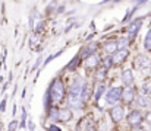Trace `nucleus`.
Instances as JSON below:
<instances>
[{
	"mask_svg": "<svg viewBox=\"0 0 151 131\" xmlns=\"http://www.w3.org/2000/svg\"><path fill=\"white\" fill-rule=\"evenodd\" d=\"M49 93L51 96V101L53 102H59L62 101L63 95H65V86H63V82L59 80V79H54L53 82L50 83V87L47 89Z\"/></svg>",
	"mask_w": 151,
	"mask_h": 131,
	"instance_id": "obj_1",
	"label": "nucleus"
},
{
	"mask_svg": "<svg viewBox=\"0 0 151 131\" xmlns=\"http://www.w3.org/2000/svg\"><path fill=\"white\" fill-rule=\"evenodd\" d=\"M82 86H84V82L82 79L76 77L72 83V86L69 89V102L70 105L73 103H79V99H81V92H82Z\"/></svg>",
	"mask_w": 151,
	"mask_h": 131,
	"instance_id": "obj_2",
	"label": "nucleus"
},
{
	"mask_svg": "<svg viewBox=\"0 0 151 131\" xmlns=\"http://www.w3.org/2000/svg\"><path fill=\"white\" fill-rule=\"evenodd\" d=\"M123 96V90H122V87H111L107 93H106V102L109 103V105H114L116 102H119V99Z\"/></svg>",
	"mask_w": 151,
	"mask_h": 131,
	"instance_id": "obj_3",
	"label": "nucleus"
},
{
	"mask_svg": "<svg viewBox=\"0 0 151 131\" xmlns=\"http://www.w3.org/2000/svg\"><path fill=\"white\" fill-rule=\"evenodd\" d=\"M128 123L131 127H139V124L142 123V115L139 111H132L129 115H128Z\"/></svg>",
	"mask_w": 151,
	"mask_h": 131,
	"instance_id": "obj_4",
	"label": "nucleus"
},
{
	"mask_svg": "<svg viewBox=\"0 0 151 131\" xmlns=\"http://www.w3.org/2000/svg\"><path fill=\"white\" fill-rule=\"evenodd\" d=\"M141 26H142V19H137V21L131 22V25L128 28V38H134L138 34V31L141 29Z\"/></svg>",
	"mask_w": 151,
	"mask_h": 131,
	"instance_id": "obj_5",
	"label": "nucleus"
},
{
	"mask_svg": "<svg viewBox=\"0 0 151 131\" xmlns=\"http://www.w3.org/2000/svg\"><path fill=\"white\" fill-rule=\"evenodd\" d=\"M110 115H111L113 121H116V123L122 121L123 117H125V109H123V106H114V108L111 109Z\"/></svg>",
	"mask_w": 151,
	"mask_h": 131,
	"instance_id": "obj_6",
	"label": "nucleus"
},
{
	"mask_svg": "<svg viewBox=\"0 0 151 131\" xmlns=\"http://www.w3.org/2000/svg\"><path fill=\"white\" fill-rule=\"evenodd\" d=\"M70 118H72V112H70V109H68V108L59 109V114H57V121L68 123Z\"/></svg>",
	"mask_w": 151,
	"mask_h": 131,
	"instance_id": "obj_7",
	"label": "nucleus"
},
{
	"mask_svg": "<svg viewBox=\"0 0 151 131\" xmlns=\"http://www.w3.org/2000/svg\"><path fill=\"white\" fill-rule=\"evenodd\" d=\"M122 82L126 86H131L134 83V74H132V70L131 69H126V70L122 72Z\"/></svg>",
	"mask_w": 151,
	"mask_h": 131,
	"instance_id": "obj_8",
	"label": "nucleus"
},
{
	"mask_svg": "<svg viewBox=\"0 0 151 131\" xmlns=\"http://www.w3.org/2000/svg\"><path fill=\"white\" fill-rule=\"evenodd\" d=\"M128 54H129V51L126 50V48H123V50H119L116 54H114V57H111V60H113V63H122L126 57H128Z\"/></svg>",
	"mask_w": 151,
	"mask_h": 131,
	"instance_id": "obj_9",
	"label": "nucleus"
},
{
	"mask_svg": "<svg viewBox=\"0 0 151 131\" xmlns=\"http://www.w3.org/2000/svg\"><path fill=\"white\" fill-rule=\"evenodd\" d=\"M104 50H106V52H109V54H113V52H116V51L119 50L117 41H107V42L104 44Z\"/></svg>",
	"mask_w": 151,
	"mask_h": 131,
	"instance_id": "obj_10",
	"label": "nucleus"
},
{
	"mask_svg": "<svg viewBox=\"0 0 151 131\" xmlns=\"http://www.w3.org/2000/svg\"><path fill=\"white\" fill-rule=\"evenodd\" d=\"M99 63H100V58H99L96 54L85 60V66H87L88 69H94V67H97V66H99Z\"/></svg>",
	"mask_w": 151,
	"mask_h": 131,
	"instance_id": "obj_11",
	"label": "nucleus"
},
{
	"mask_svg": "<svg viewBox=\"0 0 151 131\" xmlns=\"http://www.w3.org/2000/svg\"><path fill=\"white\" fill-rule=\"evenodd\" d=\"M123 101L126 102V103H131L132 101H134V98H135V92H134V89L132 87H129V89H126V90H123Z\"/></svg>",
	"mask_w": 151,
	"mask_h": 131,
	"instance_id": "obj_12",
	"label": "nucleus"
},
{
	"mask_svg": "<svg viewBox=\"0 0 151 131\" xmlns=\"http://www.w3.org/2000/svg\"><path fill=\"white\" fill-rule=\"evenodd\" d=\"M135 64H137V67H138L139 70H142V69H147V67H148V60H147V57L141 55V57L137 58Z\"/></svg>",
	"mask_w": 151,
	"mask_h": 131,
	"instance_id": "obj_13",
	"label": "nucleus"
},
{
	"mask_svg": "<svg viewBox=\"0 0 151 131\" xmlns=\"http://www.w3.org/2000/svg\"><path fill=\"white\" fill-rule=\"evenodd\" d=\"M137 105H138L139 108H147V106L150 105V101H148V98H147L145 95H139V96L137 98Z\"/></svg>",
	"mask_w": 151,
	"mask_h": 131,
	"instance_id": "obj_14",
	"label": "nucleus"
},
{
	"mask_svg": "<svg viewBox=\"0 0 151 131\" xmlns=\"http://www.w3.org/2000/svg\"><path fill=\"white\" fill-rule=\"evenodd\" d=\"M78 63H79V55L73 57V60H72V61H69V64L66 66V69H68V70H73V69H76Z\"/></svg>",
	"mask_w": 151,
	"mask_h": 131,
	"instance_id": "obj_15",
	"label": "nucleus"
},
{
	"mask_svg": "<svg viewBox=\"0 0 151 131\" xmlns=\"http://www.w3.org/2000/svg\"><path fill=\"white\" fill-rule=\"evenodd\" d=\"M141 90H142V93H141V95H145V96H147L148 93H151V80L145 82V83L142 85V89H141Z\"/></svg>",
	"mask_w": 151,
	"mask_h": 131,
	"instance_id": "obj_16",
	"label": "nucleus"
},
{
	"mask_svg": "<svg viewBox=\"0 0 151 131\" xmlns=\"http://www.w3.org/2000/svg\"><path fill=\"white\" fill-rule=\"evenodd\" d=\"M27 117H28V114H27V109L24 108V109H22V117H21V124H19V128H25Z\"/></svg>",
	"mask_w": 151,
	"mask_h": 131,
	"instance_id": "obj_17",
	"label": "nucleus"
},
{
	"mask_svg": "<svg viewBox=\"0 0 151 131\" xmlns=\"http://www.w3.org/2000/svg\"><path fill=\"white\" fill-rule=\"evenodd\" d=\"M104 85H99V87H97V90H96V93H94V98H96V101H99L100 99V96L103 95V92H104Z\"/></svg>",
	"mask_w": 151,
	"mask_h": 131,
	"instance_id": "obj_18",
	"label": "nucleus"
},
{
	"mask_svg": "<svg viewBox=\"0 0 151 131\" xmlns=\"http://www.w3.org/2000/svg\"><path fill=\"white\" fill-rule=\"evenodd\" d=\"M144 47H145L147 50H150V48H151V29L148 31V34L145 35V40H144Z\"/></svg>",
	"mask_w": 151,
	"mask_h": 131,
	"instance_id": "obj_19",
	"label": "nucleus"
},
{
	"mask_svg": "<svg viewBox=\"0 0 151 131\" xmlns=\"http://www.w3.org/2000/svg\"><path fill=\"white\" fill-rule=\"evenodd\" d=\"M106 72H107V69L104 67V69H100L97 73H96V79L97 80H103L104 79V76H106Z\"/></svg>",
	"mask_w": 151,
	"mask_h": 131,
	"instance_id": "obj_20",
	"label": "nucleus"
},
{
	"mask_svg": "<svg viewBox=\"0 0 151 131\" xmlns=\"http://www.w3.org/2000/svg\"><path fill=\"white\" fill-rule=\"evenodd\" d=\"M62 52H63V50H60V51H57V52H54V54H51V55H49V57L46 58V61H44V66H46V64H49V63H50L51 60H54V58H56L57 55H60Z\"/></svg>",
	"mask_w": 151,
	"mask_h": 131,
	"instance_id": "obj_21",
	"label": "nucleus"
},
{
	"mask_svg": "<svg viewBox=\"0 0 151 131\" xmlns=\"http://www.w3.org/2000/svg\"><path fill=\"white\" fill-rule=\"evenodd\" d=\"M129 42V38H120L119 41H117V45H119V50H123L126 45Z\"/></svg>",
	"mask_w": 151,
	"mask_h": 131,
	"instance_id": "obj_22",
	"label": "nucleus"
},
{
	"mask_svg": "<svg viewBox=\"0 0 151 131\" xmlns=\"http://www.w3.org/2000/svg\"><path fill=\"white\" fill-rule=\"evenodd\" d=\"M41 60H43V57H37V61L34 63V66H32V69H31L32 72H34L35 69H38V67H40V64H41Z\"/></svg>",
	"mask_w": 151,
	"mask_h": 131,
	"instance_id": "obj_23",
	"label": "nucleus"
},
{
	"mask_svg": "<svg viewBox=\"0 0 151 131\" xmlns=\"http://www.w3.org/2000/svg\"><path fill=\"white\" fill-rule=\"evenodd\" d=\"M18 127V123L16 121H12L10 124H9V128H7V131H15V128Z\"/></svg>",
	"mask_w": 151,
	"mask_h": 131,
	"instance_id": "obj_24",
	"label": "nucleus"
},
{
	"mask_svg": "<svg viewBox=\"0 0 151 131\" xmlns=\"http://www.w3.org/2000/svg\"><path fill=\"white\" fill-rule=\"evenodd\" d=\"M4 109H6V99H3V101H1V103H0V111H1V112H4Z\"/></svg>",
	"mask_w": 151,
	"mask_h": 131,
	"instance_id": "obj_25",
	"label": "nucleus"
},
{
	"mask_svg": "<svg viewBox=\"0 0 151 131\" xmlns=\"http://www.w3.org/2000/svg\"><path fill=\"white\" fill-rule=\"evenodd\" d=\"M35 41H37V35H35V34H34V35H32V37H31V45H34V44H35Z\"/></svg>",
	"mask_w": 151,
	"mask_h": 131,
	"instance_id": "obj_26",
	"label": "nucleus"
},
{
	"mask_svg": "<svg viewBox=\"0 0 151 131\" xmlns=\"http://www.w3.org/2000/svg\"><path fill=\"white\" fill-rule=\"evenodd\" d=\"M28 127H29V130L31 131H34V123H32L31 120H29V123H28Z\"/></svg>",
	"mask_w": 151,
	"mask_h": 131,
	"instance_id": "obj_27",
	"label": "nucleus"
},
{
	"mask_svg": "<svg viewBox=\"0 0 151 131\" xmlns=\"http://www.w3.org/2000/svg\"><path fill=\"white\" fill-rule=\"evenodd\" d=\"M145 120H147V123L151 125V114H147V117H145Z\"/></svg>",
	"mask_w": 151,
	"mask_h": 131,
	"instance_id": "obj_28",
	"label": "nucleus"
},
{
	"mask_svg": "<svg viewBox=\"0 0 151 131\" xmlns=\"http://www.w3.org/2000/svg\"><path fill=\"white\" fill-rule=\"evenodd\" d=\"M49 131H60L59 128H56L54 125H51V127H49Z\"/></svg>",
	"mask_w": 151,
	"mask_h": 131,
	"instance_id": "obj_29",
	"label": "nucleus"
},
{
	"mask_svg": "<svg viewBox=\"0 0 151 131\" xmlns=\"http://www.w3.org/2000/svg\"><path fill=\"white\" fill-rule=\"evenodd\" d=\"M134 131H144V130H142V128H139V127H137V128H135Z\"/></svg>",
	"mask_w": 151,
	"mask_h": 131,
	"instance_id": "obj_30",
	"label": "nucleus"
},
{
	"mask_svg": "<svg viewBox=\"0 0 151 131\" xmlns=\"http://www.w3.org/2000/svg\"><path fill=\"white\" fill-rule=\"evenodd\" d=\"M1 82H3V77H0V83H1Z\"/></svg>",
	"mask_w": 151,
	"mask_h": 131,
	"instance_id": "obj_31",
	"label": "nucleus"
}]
</instances>
